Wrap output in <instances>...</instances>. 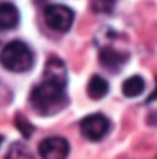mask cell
Returning a JSON list of instances; mask_svg holds the SVG:
<instances>
[{"label": "cell", "instance_id": "3957f363", "mask_svg": "<svg viewBox=\"0 0 157 159\" xmlns=\"http://www.w3.org/2000/svg\"><path fill=\"white\" fill-rule=\"evenodd\" d=\"M44 22L50 30L54 32H69L72 22H74V11L63 4H50L43 11Z\"/></svg>", "mask_w": 157, "mask_h": 159}, {"label": "cell", "instance_id": "5b68a950", "mask_svg": "<svg viewBox=\"0 0 157 159\" xmlns=\"http://www.w3.org/2000/svg\"><path fill=\"white\" fill-rule=\"evenodd\" d=\"M70 144L63 137H48L39 144V154L43 159H67Z\"/></svg>", "mask_w": 157, "mask_h": 159}, {"label": "cell", "instance_id": "9c48e42d", "mask_svg": "<svg viewBox=\"0 0 157 159\" xmlns=\"http://www.w3.org/2000/svg\"><path fill=\"white\" fill-rule=\"evenodd\" d=\"M109 91V83L102 76H92L89 80V85H87V94L92 98V100H100L107 94Z\"/></svg>", "mask_w": 157, "mask_h": 159}, {"label": "cell", "instance_id": "9a60e30c", "mask_svg": "<svg viewBox=\"0 0 157 159\" xmlns=\"http://www.w3.org/2000/svg\"><path fill=\"white\" fill-rule=\"evenodd\" d=\"M2 141H4V139H2V135H0V144H2Z\"/></svg>", "mask_w": 157, "mask_h": 159}, {"label": "cell", "instance_id": "7c38bea8", "mask_svg": "<svg viewBox=\"0 0 157 159\" xmlns=\"http://www.w3.org/2000/svg\"><path fill=\"white\" fill-rule=\"evenodd\" d=\"M6 159H34V157H32V154H30L24 146H20V144H13V146L9 148V152H7Z\"/></svg>", "mask_w": 157, "mask_h": 159}, {"label": "cell", "instance_id": "ba28073f", "mask_svg": "<svg viewBox=\"0 0 157 159\" xmlns=\"http://www.w3.org/2000/svg\"><path fill=\"white\" fill-rule=\"evenodd\" d=\"M19 24V9L11 2L0 4V32L13 30Z\"/></svg>", "mask_w": 157, "mask_h": 159}, {"label": "cell", "instance_id": "8992f818", "mask_svg": "<svg viewBox=\"0 0 157 159\" xmlns=\"http://www.w3.org/2000/svg\"><path fill=\"white\" fill-rule=\"evenodd\" d=\"M67 78H69V74H67L65 63H63L59 57H56V56L48 57V61H46V65H44L43 80L52 81V83L61 85V87H67Z\"/></svg>", "mask_w": 157, "mask_h": 159}, {"label": "cell", "instance_id": "7a4b0ae2", "mask_svg": "<svg viewBox=\"0 0 157 159\" xmlns=\"http://www.w3.org/2000/svg\"><path fill=\"white\" fill-rule=\"evenodd\" d=\"M0 63L11 72H26L34 65V52L26 43L11 41L0 52Z\"/></svg>", "mask_w": 157, "mask_h": 159}, {"label": "cell", "instance_id": "5bb4252c", "mask_svg": "<svg viewBox=\"0 0 157 159\" xmlns=\"http://www.w3.org/2000/svg\"><path fill=\"white\" fill-rule=\"evenodd\" d=\"M157 98V87H155V91L152 93V96H148V102H152V100H155Z\"/></svg>", "mask_w": 157, "mask_h": 159}, {"label": "cell", "instance_id": "4fadbf2b", "mask_svg": "<svg viewBox=\"0 0 157 159\" xmlns=\"http://www.w3.org/2000/svg\"><path fill=\"white\" fill-rule=\"evenodd\" d=\"M15 126L19 128V131H20L26 139H28V137H32V133H34V126L28 122V119H24L20 113L15 117Z\"/></svg>", "mask_w": 157, "mask_h": 159}, {"label": "cell", "instance_id": "6da1fadb", "mask_svg": "<svg viewBox=\"0 0 157 159\" xmlns=\"http://www.w3.org/2000/svg\"><path fill=\"white\" fill-rule=\"evenodd\" d=\"M30 102L34 106V109L41 115H54L57 111H61L69 98L65 93V87L56 85L52 81L43 80L39 85H35L30 93Z\"/></svg>", "mask_w": 157, "mask_h": 159}, {"label": "cell", "instance_id": "52a82bcc", "mask_svg": "<svg viewBox=\"0 0 157 159\" xmlns=\"http://www.w3.org/2000/svg\"><path fill=\"white\" fill-rule=\"evenodd\" d=\"M128 61V54L126 52H120L117 48H111V46H104L100 50V63L107 69V70H113L117 72L122 69V65Z\"/></svg>", "mask_w": 157, "mask_h": 159}, {"label": "cell", "instance_id": "277c9868", "mask_svg": "<svg viewBox=\"0 0 157 159\" xmlns=\"http://www.w3.org/2000/svg\"><path fill=\"white\" fill-rule=\"evenodd\" d=\"M79 128H81L83 137H87L89 141H100L109 131L111 122H109V119L105 115L94 113V115H89V117H85V119L81 120Z\"/></svg>", "mask_w": 157, "mask_h": 159}, {"label": "cell", "instance_id": "8fae6325", "mask_svg": "<svg viewBox=\"0 0 157 159\" xmlns=\"http://www.w3.org/2000/svg\"><path fill=\"white\" fill-rule=\"evenodd\" d=\"M117 6V0H91V9L94 13H102V15H109Z\"/></svg>", "mask_w": 157, "mask_h": 159}, {"label": "cell", "instance_id": "30bf717a", "mask_svg": "<svg viewBox=\"0 0 157 159\" xmlns=\"http://www.w3.org/2000/svg\"><path fill=\"white\" fill-rule=\"evenodd\" d=\"M142 91H144V80L141 78V76H131V78H128L122 83V93L128 98H135Z\"/></svg>", "mask_w": 157, "mask_h": 159}]
</instances>
